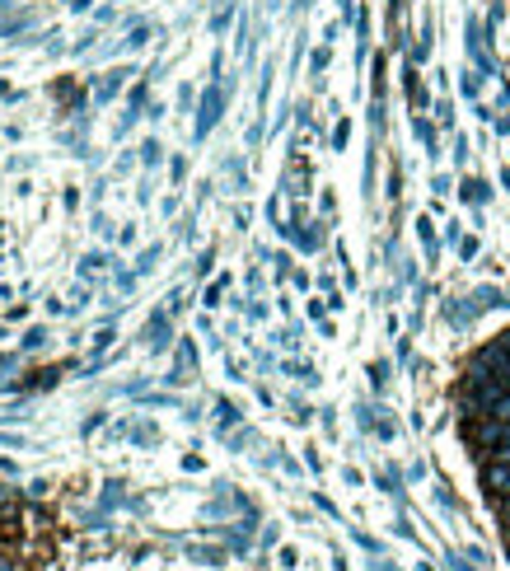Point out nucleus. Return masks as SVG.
<instances>
[{
  "label": "nucleus",
  "instance_id": "obj_1",
  "mask_svg": "<svg viewBox=\"0 0 510 571\" xmlns=\"http://www.w3.org/2000/svg\"><path fill=\"white\" fill-rule=\"evenodd\" d=\"M482 487H487V497L506 501L510 497V459H482Z\"/></svg>",
  "mask_w": 510,
  "mask_h": 571
}]
</instances>
